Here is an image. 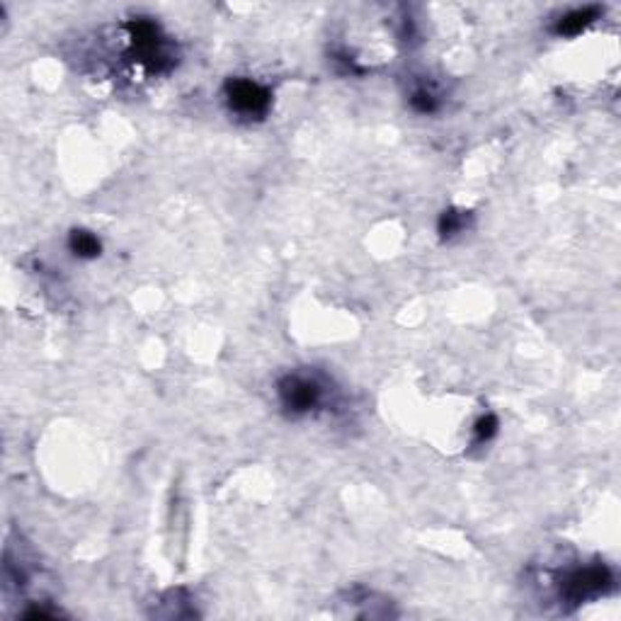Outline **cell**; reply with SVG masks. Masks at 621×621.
<instances>
[{"label": "cell", "mask_w": 621, "mask_h": 621, "mask_svg": "<svg viewBox=\"0 0 621 621\" xmlns=\"http://www.w3.org/2000/svg\"><path fill=\"white\" fill-rule=\"evenodd\" d=\"M282 403L294 415L310 412L326 398V386L313 374H292L280 384Z\"/></svg>", "instance_id": "1"}, {"label": "cell", "mask_w": 621, "mask_h": 621, "mask_svg": "<svg viewBox=\"0 0 621 621\" xmlns=\"http://www.w3.org/2000/svg\"><path fill=\"white\" fill-rule=\"evenodd\" d=\"M226 100L243 116H260L270 105V93L263 86H257L255 80L248 78H236L226 86Z\"/></svg>", "instance_id": "2"}, {"label": "cell", "mask_w": 621, "mask_h": 621, "mask_svg": "<svg viewBox=\"0 0 621 621\" xmlns=\"http://www.w3.org/2000/svg\"><path fill=\"white\" fill-rule=\"evenodd\" d=\"M599 8H578L570 10L566 15L561 17L559 24H556V32L559 34H578L580 30H585V24H590L595 17H598Z\"/></svg>", "instance_id": "3"}, {"label": "cell", "mask_w": 621, "mask_h": 621, "mask_svg": "<svg viewBox=\"0 0 621 621\" xmlns=\"http://www.w3.org/2000/svg\"><path fill=\"white\" fill-rule=\"evenodd\" d=\"M70 248H73V253H76V255L93 257V255H97V253H100V241L95 238L93 233L76 231L73 236H70Z\"/></svg>", "instance_id": "4"}]
</instances>
